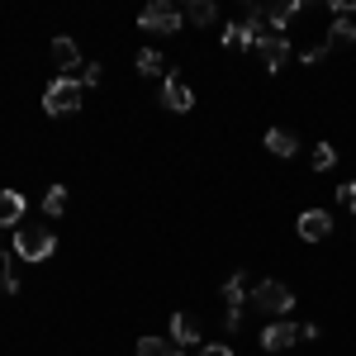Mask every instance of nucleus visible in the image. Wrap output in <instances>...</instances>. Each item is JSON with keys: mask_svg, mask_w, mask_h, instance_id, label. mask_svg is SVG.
Listing matches in <instances>:
<instances>
[{"mask_svg": "<svg viewBox=\"0 0 356 356\" xmlns=\"http://www.w3.org/2000/svg\"><path fill=\"white\" fill-rule=\"evenodd\" d=\"M171 342H176V347H195V342H200V328H195L191 314H176V318H171Z\"/></svg>", "mask_w": 356, "mask_h": 356, "instance_id": "12", "label": "nucleus"}, {"mask_svg": "<svg viewBox=\"0 0 356 356\" xmlns=\"http://www.w3.org/2000/svg\"><path fill=\"white\" fill-rule=\"evenodd\" d=\"M186 19H191V24H214V19H219V5H214V0H191V10H186Z\"/></svg>", "mask_w": 356, "mask_h": 356, "instance_id": "15", "label": "nucleus"}, {"mask_svg": "<svg viewBox=\"0 0 356 356\" xmlns=\"http://www.w3.org/2000/svg\"><path fill=\"white\" fill-rule=\"evenodd\" d=\"M223 328H228V332L243 328V309H228V314H223Z\"/></svg>", "mask_w": 356, "mask_h": 356, "instance_id": "27", "label": "nucleus"}, {"mask_svg": "<svg viewBox=\"0 0 356 356\" xmlns=\"http://www.w3.org/2000/svg\"><path fill=\"white\" fill-rule=\"evenodd\" d=\"M352 10H356V0H332V15H337V19H347Z\"/></svg>", "mask_w": 356, "mask_h": 356, "instance_id": "28", "label": "nucleus"}, {"mask_svg": "<svg viewBox=\"0 0 356 356\" xmlns=\"http://www.w3.org/2000/svg\"><path fill=\"white\" fill-rule=\"evenodd\" d=\"M332 162H337V147H332V143H318V147H314V171H328Z\"/></svg>", "mask_w": 356, "mask_h": 356, "instance_id": "21", "label": "nucleus"}, {"mask_svg": "<svg viewBox=\"0 0 356 356\" xmlns=\"http://www.w3.org/2000/svg\"><path fill=\"white\" fill-rule=\"evenodd\" d=\"M134 67L143 72V76H162V72H166V62H162V53H157V48H143V53L134 57Z\"/></svg>", "mask_w": 356, "mask_h": 356, "instance_id": "16", "label": "nucleus"}, {"mask_svg": "<svg viewBox=\"0 0 356 356\" xmlns=\"http://www.w3.org/2000/svg\"><path fill=\"white\" fill-rule=\"evenodd\" d=\"M304 62H323V57H328V43H314V48H304Z\"/></svg>", "mask_w": 356, "mask_h": 356, "instance_id": "26", "label": "nucleus"}, {"mask_svg": "<svg viewBox=\"0 0 356 356\" xmlns=\"http://www.w3.org/2000/svg\"><path fill=\"white\" fill-rule=\"evenodd\" d=\"M247 43H257V33L247 24H228L223 29V48H247Z\"/></svg>", "mask_w": 356, "mask_h": 356, "instance_id": "18", "label": "nucleus"}, {"mask_svg": "<svg viewBox=\"0 0 356 356\" xmlns=\"http://www.w3.org/2000/svg\"><path fill=\"white\" fill-rule=\"evenodd\" d=\"M24 195L19 191H0V228H10V223H19L24 219Z\"/></svg>", "mask_w": 356, "mask_h": 356, "instance_id": "10", "label": "nucleus"}, {"mask_svg": "<svg viewBox=\"0 0 356 356\" xmlns=\"http://www.w3.org/2000/svg\"><path fill=\"white\" fill-rule=\"evenodd\" d=\"M295 15H300V0H290V5H271V10H266V29H271V33H280V29L290 24Z\"/></svg>", "mask_w": 356, "mask_h": 356, "instance_id": "14", "label": "nucleus"}, {"mask_svg": "<svg viewBox=\"0 0 356 356\" xmlns=\"http://www.w3.org/2000/svg\"><path fill=\"white\" fill-rule=\"evenodd\" d=\"M15 252H19L24 261H43V257H53V252H57L53 228H15Z\"/></svg>", "mask_w": 356, "mask_h": 356, "instance_id": "2", "label": "nucleus"}, {"mask_svg": "<svg viewBox=\"0 0 356 356\" xmlns=\"http://www.w3.org/2000/svg\"><path fill=\"white\" fill-rule=\"evenodd\" d=\"M138 29H143V33H176V29H181V10H176L171 0H152V5L138 15Z\"/></svg>", "mask_w": 356, "mask_h": 356, "instance_id": "3", "label": "nucleus"}, {"mask_svg": "<svg viewBox=\"0 0 356 356\" xmlns=\"http://www.w3.org/2000/svg\"><path fill=\"white\" fill-rule=\"evenodd\" d=\"M257 53H261V67L280 76V67L290 62V43H285L280 33H266V38H257Z\"/></svg>", "mask_w": 356, "mask_h": 356, "instance_id": "6", "label": "nucleus"}, {"mask_svg": "<svg viewBox=\"0 0 356 356\" xmlns=\"http://www.w3.org/2000/svg\"><path fill=\"white\" fill-rule=\"evenodd\" d=\"M0 290H5V295H19V280L10 271V257H5V252H0Z\"/></svg>", "mask_w": 356, "mask_h": 356, "instance_id": "22", "label": "nucleus"}, {"mask_svg": "<svg viewBox=\"0 0 356 356\" xmlns=\"http://www.w3.org/2000/svg\"><path fill=\"white\" fill-rule=\"evenodd\" d=\"M43 110L48 114H76L81 110V81H76V76H57V81L43 90Z\"/></svg>", "mask_w": 356, "mask_h": 356, "instance_id": "1", "label": "nucleus"}, {"mask_svg": "<svg viewBox=\"0 0 356 356\" xmlns=\"http://www.w3.org/2000/svg\"><path fill=\"white\" fill-rule=\"evenodd\" d=\"M252 304L266 309V314H290V309H295V290L280 285V280H261V285L252 290Z\"/></svg>", "mask_w": 356, "mask_h": 356, "instance_id": "4", "label": "nucleus"}, {"mask_svg": "<svg viewBox=\"0 0 356 356\" xmlns=\"http://www.w3.org/2000/svg\"><path fill=\"white\" fill-rule=\"evenodd\" d=\"M328 43H332V48H347V43H356V24H352V19H332Z\"/></svg>", "mask_w": 356, "mask_h": 356, "instance_id": "19", "label": "nucleus"}, {"mask_svg": "<svg viewBox=\"0 0 356 356\" xmlns=\"http://www.w3.org/2000/svg\"><path fill=\"white\" fill-rule=\"evenodd\" d=\"M223 300H228V309H243V300H247V280L243 275H228V280H223Z\"/></svg>", "mask_w": 356, "mask_h": 356, "instance_id": "17", "label": "nucleus"}, {"mask_svg": "<svg viewBox=\"0 0 356 356\" xmlns=\"http://www.w3.org/2000/svg\"><path fill=\"white\" fill-rule=\"evenodd\" d=\"M62 209H67V186H53V191L43 195V214H53V219H57Z\"/></svg>", "mask_w": 356, "mask_h": 356, "instance_id": "20", "label": "nucleus"}, {"mask_svg": "<svg viewBox=\"0 0 356 356\" xmlns=\"http://www.w3.org/2000/svg\"><path fill=\"white\" fill-rule=\"evenodd\" d=\"M332 233V214H323V209H304L300 214V238L304 243H318V238H328Z\"/></svg>", "mask_w": 356, "mask_h": 356, "instance_id": "7", "label": "nucleus"}, {"mask_svg": "<svg viewBox=\"0 0 356 356\" xmlns=\"http://www.w3.org/2000/svg\"><path fill=\"white\" fill-rule=\"evenodd\" d=\"M337 204L356 214V181H347V186H337Z\"/></svg>", "mask_w": 356, "mask_h": 356, "instance_id": "23", "label": "nucleus"}, {"mask_svg": "<svg viewBox=\"0 0 356 356\" xmlns=\"http://www.w3.org/2000/svg\"><path fill=\"white\" fill-rule=\"evenodd\" d=\"M295 342H300V328H295V323H285V318H280V323H271V328L261 332V347H266V352L295 347Z\"/></svg>", "mask_w": 356, "mask_h": 356, "instance_id": "8", "label": "nucleus"}, {"mask_svg": "<svg viewBox=\"0 0 356 356\" xmlns=\"http://www.w3.org/2000/svg\"><path fill=\"white\" fill-rule=\"evenodd\" d=\"M76 81H81V90H86V86H95V81H100V62L81 67V72H76Z\"/></svg>", "mask_w": 356, "mask_h": 356, "instance_id": "24", "label": "nucleus"}, {"mask_svg": "<svg viewBox=\"0 0 356 356\" xmlns=\"http://www.w3.org/2000/svg\"><path fill=\"white\" fill-rule=\"evenodd\" d=\"M138 356H186V347H176L171 337H143L138 342Z\"/></svg>", "mask_w": 356, "mask_h": 356, "instance_id": "13", "label": "nucleus"}, {"mask_svg": "<svg viewBox=\"0 0 356 356\" xmlns=\"http://www.w3.org/2000/svg\"><path fill=\"white\" fill-rule=\"evenodd\" d=\"M162 105L171 114H186L195 105V90L186 81H181V72H166V81H162Z\"/></svg>", "mask_w": 356, "mask_h": 356, "instance_id": "5", "label": "nucleus"}, {"mask_svg": "<svg viewBox=\"0 0 356 356\" xmlns=\"http://www.w3.org/2000/svg\"><path fill=\"white\" fill-rule=\"evenodd\" d=\"M195 356H233V347H228V342H204Z\"/></svg>", "mask_w": 356, "mask_h": 356, "instance_id": "25", "label": "nucleus"}, {"mask_svg": "<svg viewBox=\"0 0 356 356\" xmlns=\"http://www.w3.org/2000/svg\"><path fill=\"white\" fill-rule=\"evenodd\" d=\"M266 147L285 162V157H295V152H300V138L290 134V129H271V134H266Z\"/></svg>", "mask_w": 356, "mask_h": 356, "instance_id": "11", "label": "nucleus"}, {"mask_svg": "<svg viewBox=\"0 0 356 356\" xmlns=\"http://www.w3.org/2000/svg\"><path fill=\"white\" fill-rule=\"evenodd\" d=\"M53 62L62 72H81V48H76V38H53Z\"/></svg>", "mask_w": 356, "mask_h": 356, "instance_id": "9", "label": "nucleus"}]
</instances>
